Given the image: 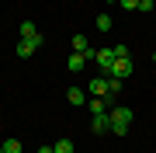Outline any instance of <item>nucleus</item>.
<instances>
[{
  "mask_svg": "<svg viewBox=\"0 0 156 153\" xmlns=\"http://www.w3.org/2000/svg\"><path fill=\"white\" fill-rule=\"evenodd\" d=\"M108 115H111V136H125L128 125H132V118H135L128 104H111V111H108Z\"/></svg>",
  "mask_w": 156,
  "mask_h": 153,
  "instance_id": "1",
  "label": "nucleus"
},
{
  "mask_svg": "<svg viewBox=\"0 0 156 153\" xmlns=\"http://www.w3.org/2000/svg\"><path fill=\"white\" fill-rule=\"evenodd\" d=\"M94 63L101 66V77H111V66H115V52H111V49H97Z\"/></svg>",
  "mask_w": 156,
  "mask_h": 153,
  "instance_id": "2",
  "label": "nucleus"
},
{
  "mask_svg": "<svg viewBox=\"0 0 156 153\" xmlns=\"http://www.w3.org/2000/svg\"><path fill=\"white\" fill-rule=\"evenodd\" d=\"M90 132H97V136H104V132H111V115L108 111H101L90 118Z\"/></svg>",
  "mask_w": 156,
  "mask_h": 153,
  "instance_id": "3",
  "label": "nucleus"
},
{
  "mask_svg": "<svg viewBox=\"0 0 156 153\" xmlns=\"http://www.w3.org/2000/svg\"><path fill=\"white\" fill-rule=\"evenodd\" d=\"M132 56H122V59H115V66H111V77H118V80H122V77H132Z\"/></svg>",
  "mask_w": 156,
  "mask_h": 153,
  "instance_id": "4",
  "label": "nucleus"
},
{
  "mask_svg": "<svg viewBox=\"0 0 156 153\" xmlns=\"http://www.w3.org/2000/svg\"><path fill=\"white\" fill-rule=\"evenodd\" d=\"M87 94H90V97H108V77H90Z\"/></svg>",
  "mask_w": 156,
  "mask_h": 153,
  "instance_id": "5",
  "label": "nucleus"
},
{
  "mask_svg": "<svg viewBox=\"0 0 156 153\" xmlns=\"http://www.w3.org/2000/svg\"><path fill=\"white\" fill-rule=\"evenodd\" d=\"M21 38H31V42H38V46H42V42H45V35L35 28V21H21Z\"/></svg>",
  "mask_w": 156,
  "mask_h": 153,
  "instance_id": "6",
  "label": "nucleus"
},
{
  "mask_svg": "<svg viewBox=\"0 0 156 153\" xmlns=\"http://www.w3.org/2000/svg\"><path fill=\"white\" fill-rule=\"evenodd\" d=\"M35 49H42L38 42H31V38H21V42H17V59H28V56H35Z\"/></svg>",
  "mask_w": 156,
  "mask_h": 153,
  "instance_id": "7",
  "label": "nucleus"
},
{
  "mask_svg": "<svg viewBox=\"0 0 156 153\" xmlns=\"http://www.w3.org/2000/svg\"><path fill=\"white\" fill-rule=\"evenodd\" d=\"M66 66H69V73H80V70L87 66V56H83V52H69V59H66Z\"/></svg>",
  "mask_w": 156,
  "mask_h": 153,
  "instance_id": "8",
  "label": "nucleus"
},
{
  "mask_svg": "<svg viewBox=\"0 0 156 153\" xmlns=\"http://www.w3.org/2000/svg\"><path fill=\"white\" fill-rule=\"evenodd\" d=\"M66 101L69 104H87L90 97H87V91H80V87H69V91H66Z\"/></svg>",
  "mask_w": 156,
  "mask_h": 153,
  "instance_id": "9",
  "label": "nucleus"
},
{
  "mask_svg": "<svg viewBox=\"0 0 156 153\" xmlns=\"http://www.w3.org/2000/svg\"><path fill=\"white\" fill-rule=\"evenodd\" d=\"M0 146H4V153H21V150H24V146H21V139H4Z\"/></svg>",
  "mask_w": 156,
  "mask_h": 153,
  "instance_id": "10",
  "label": "nucleus"
},
{
  "mask_svg": "<svg viewBox=\"0 0 156 153\" xmlns=\"http://www.w3.org/2000/svg\"><path fill=\"white\" fill-rule=\"evenodd\" d=\"M97 31H111V17H108V14H97Z\"/></svg>",
  "mask_w": 156,
  "mask_h": 153,
  "instance_id": "11",
  "label": "nucleus"
},
{
  "mask_svg": "<svg viewBox=\"0 0 156 153\" xmlns=\"http://www.w3.org/2000/svg\"><path fill=\"white\" fill-rule=\"evenodd\" d=\"M118 91H122V80H118V77H108V97H115Z\"/></svg>",
  "mask_w": 156,
  "mask_h": 153,
  "instance_id": "12",
  "label": "nucleus"
},
{
  "mask_svg": "<svg viewBox=\"0 0 156 153\" xmlns=\"http://www.w3.org/2000/svg\"><path fill=\"white\" fill-rule=\"evenodd\" d=\"M56 153H73V143H69V139H59V143H56Z\"/></svg>",
  "mask_w": 156,
  "mask_h": 153,
  "instance_id": "13",
  "label": "nucleus"
},
{
  "mask_svg": "<svg viewBox=\"0 0 156 153\" xmlns=\"http://www.w3.org/2000/svg\"><path fill=\"white\" fill-rule=\"evenodd\" d=\"M153 7H156V0H139V11H142V14H149Z\"/></svg>",
  "mask_w": 156,
  "mask_h": 153,
  "instance_id": "14",
  "label": "nucleus"
},
{
  "mask_svg": "<svg viewBox=\"0 0 156 153\" xmlns=\"http://www.w3.org/2000/svg\"><path fill=\"white\" fill-rule=\"evenodd\" d=\"M111 52H115V59H122V56H128V46H111Z\"/></svg>",
  "mask_w": 156,
  "mask_h": 153,
  "instance_id": "15",
  "label": "nucleus"
},
{
  "mask_svg": "<svg viewBox=\"0 0 156 153\" xmlns=\"http://www.w3.org/2000/svg\"><path fill=\"white\" fill-rule=\"evenodd\" d=\"M118 4H122L125 11H139V0H118Z\"/></svg>",
  "mask_w": 156,
  "mask_h": 153,
  "instance_id": "16",
  "label": "nucleus"
},
{
  "mask_svg": "<svg viewBox=\"0 0 156 153\" xmlns=\"http://www.w3.org/2000/svg\"><path fill=\"white\" fill-rule=\"evenodd\" d=\"M38 153H56V146H45V143H42V146H38Z\"/></svg>",
  "mask_w": 156,
  "mask_h": 153,
  "instance_id": "17",
  "label": "nucleus"
},
{
  "mask_svg": "<svg viewBox=\"0 0 156 153\" xmlns=\"http://www.w3.org/2000/svg\"><path fill=\"white\" fill-rule=\"evenodd\" d=\"M153 63H156V52H153Z\"/></svg>",
  "mask_w": 156,
  "mask_h": 153,
  "instance_id": "18",
  "label": "nucleus"
},
{
  "mask_svg": "<svg viewBox=\"0 0 156 153\" xmlns=\"http://www.w3.org/2000/svg\"><path fill=\"white\" fill-rule=\"evenodd\" d=\"M0 153H4V146H0Z\"/></svg>",
  "mask_w": 156,
  "mask_h": 153,
  "instance_id": "19",
  "label": "nucleus"
}]
</instances>
